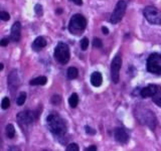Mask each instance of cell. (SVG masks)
I'll use <instances>...</instances> for the list:
<instances>
[{"label":"cell","mask_w":161,"mask_h":151,"mask_svg":"<svg viewBox=\"0 0 161 151\" xmlns=\"http://www.w3.org/2000/svg\"><path fill=\"white\" fill-rule=\"evenodd\" d=\"M147 71L151 74L161 76V55L154 53L149 56L147 60Z\"/></svg>","instance_id":"277c9868"},{"label":"cell","mask_w":161,"mask_h":151,"mask_svg":"<svg viewBox=\"0 0 161 151\" xmlns=\"http://www.w3.org/2000/svg\"><path fill=\"white\" fill-rule=\"evenodd\" d=\"M121 66H122V58L120 56H116L111 63V78L115 84H118L120 80Z\"/></svg>","instance_id":"9c48e42d"},{"label":"cell","mask_w":161,"mask_h":151,"mask_svg":"<svg viewBox=\"0 0 161 151\" xmlns=\"http://www.w3.org/2000/svg\"><path fill=\"white\" fill-rule=\"evenodd\" d=\"M87 27V19L82 14H75L71 18L68 23V30L72 34L79 35L86 29Z\"/></svg>","instance_id":"7a4b0ae2"},{"label":"cell","mask_w":161,"mask_h":151,"mask_svg":"<svg viewBox=\"0 0 161 151\" xmlns=\"http://www.w3.org/2000/svg\"><path fill=\"white\" fill-rule=\"evenodd\" d=\"M144 17L151 24H161V11L154 6H147L143 10Z\"/></svg>","instance_id":"8992f818"},{"label":"cell","mask_w":161,"mask_h":151,"mask_svg":"<svg viewBox=\"0 0 161 151\" xmlns=\"http://www.w3.org/2000/svg\"><path fill=\"white\" fill-rule=\"evenodd\" d=\"M6 130V135L8 138H14V136H15V129H14V126L12 124H8L6 126L5 128Z\"/></svg>","instance_id":"ffe728a7"},{"label":"cell","mask_w":161,"mask_h":151,"mask_svg":"<svg viewBox=\"0 0 161 151\" xmlns=\"http://www.w3.org/2000/svg\"><path fill=\"white\" fill-rule=\"evenodd\" d=\"M20 31H21V24L19 21H16L13 23L12 27H11V34L10 38L14 42H18L20 41Z\"/></svg>","instance_id":"7c38bea8"},{"label":"cell","mask_w":161,"mask_h":151,"mask_svg":"<svg viewBox=\"0 0 161 151\" xmlns=\"http://www.w3.org/2000/svg\"><path fill=\"white\" fill-rule=\"evenodd\" d=\"M85 129H86V132H87L88 134H91V135H94V134H96V130L92 129L91 127L86 126V127H85Z\"/></svg>","instance_id":"f546056e"},{"label":"cell","mask_w":161,"mask_h":151,"mask_svg":"<svg viewBox=\"0 0 161 151\" xmlns=\"http://www.w3.org/2000/svg\"><path fill=\"white\" fill-rule=\"evenodd\" d=\"M103 82V78H102L101 73L99 72H95L91 76V84L94 87H100Z\"/></svg>","instance_id":"9a60e30c"},{"label":"cell","mask_w":161,"mask_h":151,"mask_svg":"<svg viewBox=\"0 0 161 151\" xmlns=\"http://www.w3.org/2000/svg\"><path fill=\"white\" fill-rule=\"evenodd\" d=\"M70 1H72V2H74L75 4H77V5H83V0H70Z\"/></svg>","instance_id":"1f68e13d"},{"label":"cell","mask_w":161,"mask_h":151,"mask_svg":"<svg viewBox=\"0 0 161 151\" xmlns=\"http://www.w3.org/2000/svg\"><path fill=\"white\" fill-rule=\"evenodd\" d=\"M157 88H158L157 85H148L147 87H145V88L141 90L140 96L142 98H149V97L152 98V97L155 95Z\"/></svg>","instance_id":"4fadbf2b"},{"label":"cell","mask_w":161,"mask_h":151,"mask_svg":"<svg viewBox=\"0 0 161 151\" xmlns=\"http://www.w3.org/2000/svg\"><path fill=\"white\" fill-rule=\"evenodd\" d=\"M68 104L72 108H76L79 104V96L77 95L76 93L72 94L68 98Z\"/></svg>","instance_id":"e0dca14e"},{"label":"cell","mask_w":161,"mask_h":151,"mask_svg":"<svg viewBox=\"0 0 161 151\" xmlns=\"http://www.w3.org/2000/svg\"><path fill=\"white\" fill-rule=\"evenodd\" d=\"M9 106H10V100L7 97H5V98H3V100L1 102V108L3 110H6L9 108Z\"/></svg>","instance_id":"7402d4cb"},{"label":"cell","mask_w":161,"mask_h":151,"mask_svg":"<svg viewBox=\"0 0 161 151\" xmlns=\"http://www.w3.org/2000/svg\"><path fill=\"white\" fill-rule=\"evenodd\" d=\"M114 137L117 142L121 144H126L129 140V135L123 128H116L114 130Z\"/></svg>","instance_id":"30bf717a"},{"label":"cell","mask_w":161,"mask_h":151,"mask_svg":"<svg viewBox=\"0 0 161 151\" xmlns=\"http://www.w3.org/2000/svg\"><path fill=\"white\" fill-rule=\"evenodd\" d=\"M152 101L154 102L156 105L161 107V87L158 86L157 91H156L155 95L152 97Z\"/></svg>","instance_id":"ac0fdd59"},{"label":"cell","mask_w":161,"mask_h":151,"mask_svg":"<svg viewBox=\"0 0 161 151\" xmlns=\"http://www.w3.org/2000/svg\"><path fill=\"white\" fill-rule=\"evenodd\" d=\"M3 70V63H0V71Z\"/></svg>","instance_id":"e575fe53"},{"label":"cell","mask_w":161,"mask_h":151,"mask_svg":"<svg viewBox=\"0 0 161 151\" xmlns=\"http://www.w3.org/2000/svg\"><path fill=\"white\" fill-rule=\"evenodd\" d=\"M67 75H68V78L70 80H74L78 77V75H79V71H78L74 67H71V68H68V69Z\"/></svg>","instance_id":"d6986e66"},{"label":"cell","mask_w":161,"mask_h":151,"mask_svg":"<svg viewBox=\"0 0 161 151\" xmlns=\"http://www.w3.org/2000/svg\"><path fill=\"white\" fill-rule=\"evenodd\" d=\"M8 43H9V38H7V37L2 38L1 41H0V46H8Z\"/></svg>","instance_id":"f1b7e54d"},{"label":"cell","mask_w":161,"mask_h":151,"mask_svg":"<svg viewBox=\"0 0 161 151\" xmlns=\"http://www.w3.org/2000/svg\"><path fill=\"white\" fill-rule=\"evenodd\" d=\"M61 12H63V10H61V8H58V10H56V13H58V14H61Z\"/></svg>","instance_id":"836d02e7"},{"label":"cell","mask_w":161,"mask_h":151,"mask_svg":"<svg viewBox=\"0 0 161 151\" xmlns=\"http://www.w3.org/2000/svg\"><path fill=\"white\" fill-rule=\"evenodd\" d=\"M47 127H48L49 131L53 134L56 137H63L67 133V124L66 121L61 118L58 114L53 113V114L48 115L46 118Z\"/></svg>","instance_id":"6da1fadb"},{"label":"cell","mask_w":161,"mask_h":151,"mask_svg":"<svg viewBox=\"0 0 161 151\" xmlns=\"http://www.w3.org/2000/svg\"><path fill=\"white\" fill-rule=\"evenodd\" d=\"M93 46L94 48H102V46H103V42H102L100 38L95 37L94 41H93Z\"/></svg>","instance_id":"cb8c5ba5"},{"label":"cell","mask_w":161,"mask_h":151,"mask_svg":"<svg viewBox=\"0 0 161 151\" xmlns=\"http://www.w3.org/2000/svg\"><path fill=\"white\" fill-rule=\"evenodd\" d=\"M61 101V96H58V95H53V98H51V103H53V105H58V104H60Z\"/></svg>","instance_id":"83f0119b"},{"label":"cell","mask_w":161,"mask_h":151,"mask_svg":"<svg viewBox=\"0 0 161 151\" xmlns=\"http://www.w3.org/2000/svg\"><path fill=\"white\" fill-rule=\"evenodd\" d=\"M85 150H86V151H96L97 150V146L92 145V146H90V147H87Z\"/></svg>","instance_id":"4dcf8cb0"},{"label":"cell","mask_w":161,"mask_h":151,"mask_svg":"<svg viewBox=\"0 0 161 151\" xmlns=\"http://www.w3.org/2000/svg\"><path fill=\"white\" fill-rule=\"evenodd\" d=\"M34 11H35V13H36L38 16H41L42 14H43V11H42V6L40 5V4H36V5H35Z\"/></svg>","instance_id":"4316f807"},{"label":"cell","mask_w":161,"mask_h":151,"mask_svg":"<svg viewBox=\"0 0 161 151\" xmlns=\"http://www.w3.org/2000/svg\"><path fill=\"white\" fill-rule=\"evenodd\" d=\"M89 48V39L87 37H84V38L80 41V48L83 51H87V48Z\"/></svg>","instance_id":"603a6c76"},{"label":"cell","mask_w":161,"mask_h":151,"mask_svg":"<svg viewBox=\"0 0 161 151\" xmlns=\"http://www.w3.org/2000/svg\"><path fill=\"white\" fill-rule=\"evenodd\" d=\"M126 8H127V2L125 0H119L116 4V7L113 11L112 15L110 18V22L113 24L120 22L122 20V18L124 17L125 12H126Z\"/></svg>","instance_id":"52a82bcc"},{"label":"cell","mask_w":161,"mask_h":151,"mask_svg":"<svg viewBox=\"0 0 161 151\" xmlns=\"http://www.w3.org/2000/svg\"><path fill=\"white\" fill-rule=\"evenodd\" d=\"M79 146L76 143H71L67 146V151H79Z\"/></svg>","instance_id":"d4e9b609"},{"label":"cell","mask_w":161,"mask_h":151,"mask_svg":"<svg viewBox=\"0 0 161 151\" xmlns=\"http://www.w3.org/2000/svg\"><path fill=\"white\" fill-rule=\"evenodd\" d=\"M37 117H38V112L26 110L23 111V112H20L17 115V120L19 122V125L23 128V127H27L28 125L33 123L35 120L37 119Z\"/></svg>","instance_id":"5b68a950"},{"label":"cell","mask_w":161,"mask_h":151,"mask_svg":"<svg viewBox=\"0 0 161 151\" xmlns=\"http://www.w3.org/2000/svg\"><path fill=\"white\" fill-rule=\"evenodd\" d=\"M25 101H26V93L25 92H21L19 96L16 98V104L18 106H22L25 103Z\"/></svg>","instance_id":"44dd1931"},{"label":"cell","mask_w":161,"mask_h":151,"mask_svg":"<svg viewBox=\"0 0 161 151\" xmlns=\"http://www.w3.org/2000/svg\"><path fill=\"white\" fill-rule=\"evenodd\" d=\"M71 58L70 53V48L67 43L60 42L54 48V58L56 62H58L61 65H66L68 63Z\"/></svg>","instance_id":"3957f363"},{"label":"cell","mask_w":161,"mask_h":151,"mask_svg":"<svg viewBox=\"0 0 161 151\" xmlns=\"http://www.w3.org/2000/svg\"><path fill=\"white\" fill-rule=\"evenodd\" d=\"M102 31H103L104 34H109V29L106 26H103L102 27Z\"/></svg>","instance_id":"d6a6232c"},{"label":"cell","mask_w":161,"mask_h":151,"mask_svg":"<svg viewBox=\"0 0 161 151\" xmlns=\"http://www.w3.org/2000/svg\"><path fill=\"white\" fill-rule=\"evenodd\" d=\"M47 82V79L46 77H37L35 78V79L31 80V81L29 82V84L31 85V86H43V85H46Z\"/></svg>","instance_id":"2e32d148"},{"label":"cell","mask_w":161,"mask_h":151,"mask_svg":"<svg viewBox=\"0 0 161 151\" xmlns=\"http://www.w3.org/2000/svg\"><path fill=\"white\" fill-rule=\"evenodd\" d=\"M0 19L3 21H7L10 19V15L8 14V12H5V11H1L0 12Z\"/></svg>","instance_id":"484cf974"},{"label":"cell","mask_w":161,"mask_h":151,"mask_svg":"<svg viewBox=\"0 0 161 151\" xmlns=\"http://www.w3.org/2000/svg\"><path fill=\"white\" fill-rule=\"evenodd\" d=\"M7 83H8V87L11 92L16 91V89H17L18 86H19V79H18L17 72H16L15 70H13L12 72L9 74L8 82Z\"/></svg>","instance_id":"8fae6325"},{"label":"cell","mask_w":161,"mask_h":151,"mask_svg":"<svg viewBox=\"0 0 161 151\" xmlns=\"http://www.w3.org/2000/svg\"><path fill=\"white\" fill-rule=\"evenodd\" d=\"M47 44V42L46 41V38L42 36H38L34 39L33 43H32V49H34L35 51H41L43 48H46Z\"/></svg>","instance_id":"5bb4252c"},{"label":"cell","mask_w":161,"mask_h":151,"mask_svg":"<svg viewBox=\"0 0 161 151\" xmlns=\"http://www.w3.org/2000/svg\"><path fill=\"white\" fill-rule=\"evenodd\" d=\"M136 116H138V119L141 123L146 124L148 127H150L151 129H154L156 126V118L154 116V113H152L149 110H141V112H138V114H136Z\"/></svg>","instance_id":"ba28073f"}]
</instances>
